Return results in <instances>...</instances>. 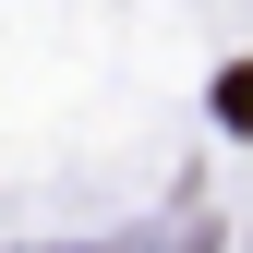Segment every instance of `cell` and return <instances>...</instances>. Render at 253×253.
<instances>
[{"instance_id": "1", "label": "cell", "mask_w": 253, "mask_h": 253, "mask_svg": "<svg viewBox=\"0 0 253 253\" xmlns=\"http://www.w3.org/2000/svg\"><path fill=\"white\" fill-rule=\"evenodd\" d=\"M217 121H229V133L253 121V60H229V73H217Z\"/></svg>"}]
</instances>
